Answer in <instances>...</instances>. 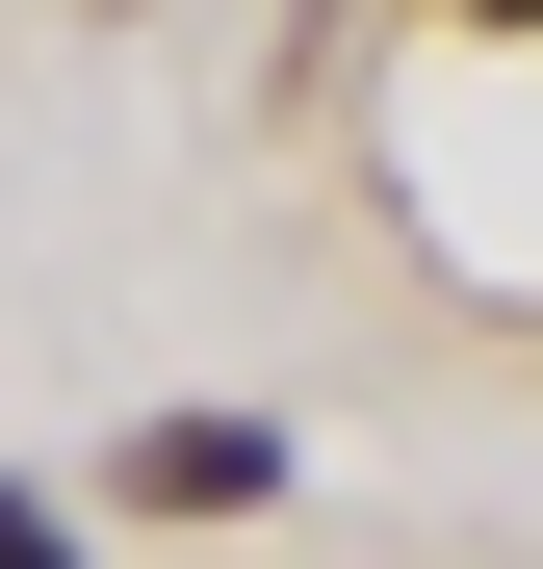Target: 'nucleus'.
<instances>
[{"label": "nucleus", "instance_id": "obj_2", "mask_svg": "<svg viewBox=\"0 0 543 569\" xmlns=\"http://www.w3.org/2000/svg\"><path fill=\"white\" fill-rule=\"evenodd\" d=\"M0 569H52V518H27V492H0Z\"/></svg>", "mask_w": 543, "mask_h": 569}, {"label": "nucleus", "instance_id": "obj_1", "mask_svg": "<svg viewBox=\"0 0 543 569\" xmlns=\"http://www.w3.org/2000/svg\"><path fill=\"white\" fill-rule=\"evenodd\" d=\"M130 492H155V518H233V492H285V440H259V415H155Z\"/></svg>", "mask_w": 543, "mask_h": 569}, {"label": "nucleus", "instance_id": "obj_3", "mask_svg": "<svg viewBox=\"0 0 543 569\" xmlns=\"http://www.w3.org/2000/svg\"><path fill=\"white\" fill-rule=\"evenodd\" d=\"M466 27H543V0H466Z\"/></svg>", "mask_w": 543, "mask_h": 569}]
</instances>
